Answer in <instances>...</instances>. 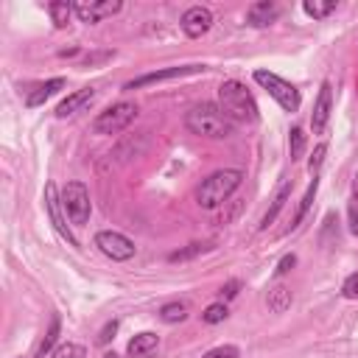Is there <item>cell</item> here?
<instances>
[{"mask_svg":"<svg viewBox=\"0 0 358 358\" xmlns=\"http://www.w3.org/2000/svg\"><path fill=\"white\" fill-rule=\"evenodd\" d=\"M218 106L232 123H255L260 117L252 92L246 90V84H241L235 78H229L218 87Z\"/></svg>","mask_w":358,"mask_h":358,"instance_id":"6da1fadb","label":"cell"},{"mask_svg":"<svg viewBox=\"0 0 358 358\" xmlns=\"http://www.w3.org/2000/svg\"><path fill=\"white\" fill-rule=\"evenodd\" d=\"M185 126L190 134L210 137V140H224L232 134V120L221 112L218 103H196L185 115Z\"/></svg>","mask_w":358,"mask_h":358,"instance_id":"7a4b0ae2","label":"cell"},{"mask_svg":"<svg viewBox=\"0 0 358 358\" xmlns=\"http://www.w3.org/2000/svg\"><path fill=\"white\" fill-rule=\"evenodd\" d=\"M241 182H243V173H241L238 168L215 171V173H210V176L199 185V190H196V204H199L201 210H215V207H221V204L241 187Z\"/></svg>","mask_w":358,"mask_h":358,"instance_id":"3957f363","label":"cell"},{"mask_svg":"<svg viewBox=\"0 0 358 358\" xmlns=\"http://www.w3.org/2000/svg\"><path fill=\"white\" fill-rule=\"evenodd\" d=\"M134 117H137V103H131V101H117V103H112L109 109H103V112L95 115L92 131H95V134H117V131H123Z\"/></svg>","mask_w":358,"mask_h":358,"instance_id":"277c9868","label":"cell"},{"mask_svg":"<svg viewBox=\"0 0 358 358\" xmlns=\"http://www.w3.org/2000/svg\"><path fill=\"white\" fill-rule=\"evenodd\" d=\"M255 81H257L285 112H296V109H299V103H302L299 90H296L294 84H288L285 78H280V76H274V73H268V70H255Z\"/></svg>","mask_w":358,"mask_h":358,"instance_id":"5b68a950","label":"cell"},{"mask_svg":"<svg viewBox=\"0 0 358 358\" xmlns=\"http://www.w3.org/2000/svg\"><path fill=\"white\" fill-rule=\"evenodd\" d=\"M62 204H64V213L67 218L76 224V227H84L90 221V213H92V204H90V190L84 187V182H67L64 190H62Z\"/></svg>","mask_w":358,"mask_h":358,"instance_id":"8992f818","label":"cell"},{"mask_svg":"<svg viewBox=\"0 0 358 358\" xmlns=\"http://www.w3.org/2000/svg\"><path fill=\"white\" fill-rule=\"evenodd\" d=\"M95 246L109 257V260H129L134 257V241L126 238L123 232H115V229H103L95 235Z\"/></svg>","mask_w":358,"mask_h":358,"instance_id":"52a82bcc","label":"cell"},{"mask_svg":"<svg viewBox=\"0 0 358 358\" xmlns=\"http://www.w3.org/2000/svg\"><path fill=\"white\" fill-rule=\"evenodd\" d=\"M73 8H76V17L81 22L92 25V22H101L103 17L117 14L123 8V3L120 0H78V3H73Z\"/></svg>","mask_w":358,"mask_h":358,"instance_id":"ba28073f","label":"cell"},{"mask_svg":"<svg viewBox=\"0 0 358 358\" xmlns=\"http://www.w3.org/2000/svg\"><path fill=\"white\" fill-rule=\"evenodd\" d=\"M207 67L204 64H182V67H165V70H154V73H145L140 78H131L126 84V90H140L145 84H157V81H168V78H182V76H193V73H204Z\"/></svg>","mask_w":358,"mask_h":358,"instance_id":"9c48e42d","label":"cell"},{"mask_svg":"<svg viewBox=\"0 0 358 358\" xmlns=\"http://www.w3.org/2000/svg\"><path fill=\"white\" fill-rule=\"evenodd\" d=\"M179 25H182V31H185L190 39H199V36H204V34L210 31V25H213V11L204 8V6H190V8L182 14Z\"/></svg>","mask_w":358,"mask_h":358,"instance_id":"30bf717a","label":"cell"},{"mask_svg":"<svg viewBox=\"0 0 358 358\" xmlns=\"http://www.w3.org/2000/svg\"><path fill=\"white\" fill-rule=\"evenodd\" d=\"M45 207H48V215H50L56 232H59L70 246H78L76 235L67 229V221H64V215H62V207H64V204H62V199L56 196V185H53V182H48V187H45Z\"/></svg>","mask_w":358,"mask_h":358,"instance_id":"8fae6325","label":"cell"},{"mask_svg":"<svg viewBox=\"0 0 358 358\" xmlns=\"http://www.w3.org/2000/svg\"><path fill=\"white\" fill-rule=\"evenodd\" d=\"M330 109H333V87H330V81H322L319 95H316V103H313V115H310V129H313V134H322V131L327 129Z\"/></svg>","mask_w":358,"mask_h":358,"instance_id":"7c38bea8","label":"cell"},{"mask_svg":"<svg viewBox=\"0 0 358 358\" xmlns=\"http://www.w3.org/2000/svg\"><path fill=\"white\" fill-rule=\"evenodd\" d=\"M277 17H280V6H277V3H271V0L252 3V6H249V11H246L249 25H255V28H266V25H271Z\"/></svg>","mask_w":358,"mask_h":358,"instance_id":"4fadbf2b","label":"cell"},{"mask_svg":"<svg viewBox=\"0 0 358 358\" xmlns=\"http://www.w3.org/2000/svg\"><path fill=\"white\" fill-rule=\"evenodd\" d=\"M95 98V90L92 87H81L76 92H70L59 106H56V117H67V115H76L78 109H84L87 103H92Z\"/></svg>","mask_w":358,"mask_h":358,"instance_id":"5bb4252c","label":"cell"},{"mask_svg":"<svg viewBox=\"0 0 358 358\" xmlns=\"http://www.w3.org/2000/svg\"><path fill=\"white\" fill-rule=\"evenodd\" d=\"M64 87V78H50V81H45V84H39L36 90H31L28 92V98H25V106L28 109H36V106H42L50 95H56L59 90Z\"/></svg>","mask_w":358,"mask_h":358,"instance_id":"9a60e30c","label":"cell"},{"mask_svg":"<svg viewBox=\"0 0 358 358\" xmlns=\"http://www.w3.org/2000/svg\"><path fill=\"white\" fill-rule=\"evenodd\" d=\"M157 344H159V336L157 333H137L131 341H129V355L131 358H145V355H151L154 350H157Z\"/></svg>","mask_w":358,"mask_h":358,"instance_id":"2e32d148","label":"cell"},{"mask_svg":"<svg viewBox=\"0 0 358 358\" xmlns=\"http://www.w3.org/2000/svg\"><path fill=\"white\" fill-rule=\"evenodd\" d=\"M291 187H294V185H291L288 179H285V182L280 185L277 196L271 199V207H268V213H266V215H263V221H260V229H268V227L274 224V218L280 215V210L285 207V201H288V196H291Z\"/></svg>","mask_w":358,"mask_h":358,"instance_id":"e0dca14e","label":"cell"},{"mask_svg":"<svg viewBox=\"0 0 358 358\" xmlns=\"http://www.w3.org/2000/svg\"><path fill=\"white\" fill-rule=\"evenodd\" d=\"M48 11H50V20H53L56 28H64V25L70 22V17L76 14L73 3H67V0H53V3H48Z\"/></svg>","mask_w":358,"mask_h":358,"instance_id":"ac0fdd59","label":"cell"},{"mask_svg":"<svg viewBox=\"0 0 358 358\" xmlns=\"http://www.w3.org/2000/svg\"><path fill=\"white\" fill-rule=\"evenodd\" d=\"M288 308H291V291L285 285L268 288V310L271 313H285Z\"/></svg>","mask_w":358,"mask_h":358,"instance_id":"d6986e66","label":"cell"},{"mask_svg":"<svg viewBox=\"0 0 358 358\" xmlns=\"http://www.w3.org/2000/svg\"><path fill=\"white\" fill-rule=\"evenodd\" d=\"M59 327H62V322H59V316L53 313V316H50V327H48V333L42 336V341H39V347H36V358H45V355L53 350V344H56V338H59Z\"/></svg>","mask_w":358,"mask_h":358,"instance_id":"ffe728a7","label":"cell"},{"mask_svg":"<svg viewBox=\"0 0 358 358\" xmlns=\"http://www.w3.org/2000/svg\"><path fill=\"white\" fill-rule=\"evenodd\" d=\"M302 8H305L308 17L322 20V17H327L330 11H336V0H305Z\"/></svg>","mask_w":358,"mask_h":358,"instance_id":"44dd1931","label":"cell"},{"mask_svg":"<svg viewBox=\"0 0 358 358\" xmlns=\"http://www.w3.org/2000/svg\"><path fill=\"white\" fill-rule=\"evenodd\" d=\"M185 316H187V308H185L182 302H168V305H162V308H159V319H162V322H168V324L182 322Z\"/></svg>","mask_w":358,"mask_h":358,"instance_id":"7402d4cb","label":"cell"},{"mask_svg":"<svg viewBox=\"0 0 358 358\" xmlns=\"http://www.w3.org/2000/svg\"><path fill=\"white\" fill-rule=\"evenodd\" d=\"M316 190H319V179L313 176V179H310V185H308V190H305V196H302V204H299V210H296V215H294V224H291V227H296V224L305 218V213L310 210V201H313Z\"/></svg>","mask_w":358,"mask_h":358,"instance_id":"603a6c76","label":"cell"},{"mask_svg":"<svg viewBox=\"0 0 358 358\" xmlns=\"http://www.w3.org/2000/svg\"><path fill=\"white\" fill-rule=\"evenodd\" d=\"M288 148H291V159H299L302 157V151H305V131L302 129H291Z\"/></svg>","mask_w":358,"mask_h":358,"instance_id":"cb8c5ba5","label":"cell"},{"mask_svg":"<svg viewBox=\"0 0 358 358\" xmlns=\"http://www.w3.org/2000/svg\"><path fill=\"white\" fill-rule=\"evenodd\" d=\"M227 313H229V310H227V305H224V302H213V305L201 313V319H204L207 324H218V322H224V319H227Z\"/></svg>","mask_w":358,"mask_h":358,"instance_id":"d4e9b609","label":"cell"},{"mask_svg":"<svg viewBox=\"0 0 358 358\" xmlns=\"http://www.w3.org/2000/svg\"><path fill=\"white\" fill-rule=\"evenodd\" d=\"M84 355H87V350H84L81 344H73V341L59 344V347L53 350V358H84Z\"/></svg>","mask_w":358,"mask_h":358,"instance_id":"484cf974","label":"cell"},{"mask_svg":"<svg viewBox=\"0 0 358 358\" xmlns=\"http://www.w3.org/2000/svg\"><path fill=\"white\" fill-rule=\"evenodd\" d=\"M207 249H213V246H204V243H190L187 249H182V252H173V255H168V260H171V263H176V260H190V257H196L199 252H207Z\"/></svg>","mask_w":358,"mask_h":358,"instance_id":"4316f807","label":"cell"},{"mask_svg":"<svg viewBox=\"0 0 358 358\" xmlns=\"http://www.w3.org/2000/svg\"><path fill=\"white\" fill-rule=\"evenodd\" d=\"M324 154H327V145H324V143H319V145L313 148L310 159H308V171H310V176H316V173H319V168H322V162H324Z\"/></svg>","mask_w":358,"mask_h":358,"instance_id":"83f0119b","label":"cell"},{"mask_svg":"<svg viewBox=\"0 0 358 358\" xmlns=\"http://www.w3.org/2000/svg\"><path fill=\"white\" fill-rule=\"evenodd\" d=\"M201 358H238V347H232V344H221V347H213L210 352H204Z\"/></svg>","mask_w":358,"mask_h":358,"instance_id":"f1b7e54d","label":"cell"},{"mask_svg":"<svg viewBox=\"0 0 358 358\" xmlns=\"http://www.w3.org/2000/svg\"><path fill=\"white\" fill-rule=\"evenodd\" d=\"M341 294H344L347 299H358V271H355V274H350V277L344 280Z\"/></svg>","mask_w":358,"mask_h":358,"instance_id":"f546056e","label":"cell"},{"mask_svg":"<svg viewBox=\"0 0 358 358\" xmlns=\"http://www.w3.org/2000/svg\"><path fill=\"white\" fill-rule=\"evenodd\" d=\"M347 221H350V229H352V235H358V196L347 204Z\"/></svg>","mask_w":358,"mask_h":358,"instance_id":"4dcf8cb0","label":"cell"},{"mask_svg":"<svg viewBox=\"0 0 358 358\" xmlns=\"http://www.w3.org/2000/svg\"><path fill=\"white\" fill-rule=\"evenodd\" d=\"M294 263H296V257H294V255H285V257H282V260L277 263V268H274V274H277V277H282V274H285V271H288V268H291Z\"/></svg>","mask_w":358,"mask_h":358,"instance_id":"1f68e13d","label":"cell"},{"mask_svg":"<svg viewBox=\"0 0 358 358\" xmlns=\"http://www.w3.org/2000/svg\"><path fill=\"white\" fill-rule=\"evenodd\" d=\"M238 288H241V282H238V280H229V282L221 288V296H224V299H232V296H238Z\"/></svg>","mask_w":358,"mask_h":358,"instance_id":"d6a6232c","label":"cell"},{"mask_svg":"<svg viewBox=\"0 0 358 358\" xmlns=\"http://www.w3.org/2000/svg\"><path fill=\"white\" fill-rule=\"evenodd\" d=\"M115 330H117V322H109V324L101 330V336H98V344H106V341L115 336Z\"/></svg>","mask_w":358,"mask_h":358,"instance_id":"836d02e7","label":"cell"}]
</instances>
